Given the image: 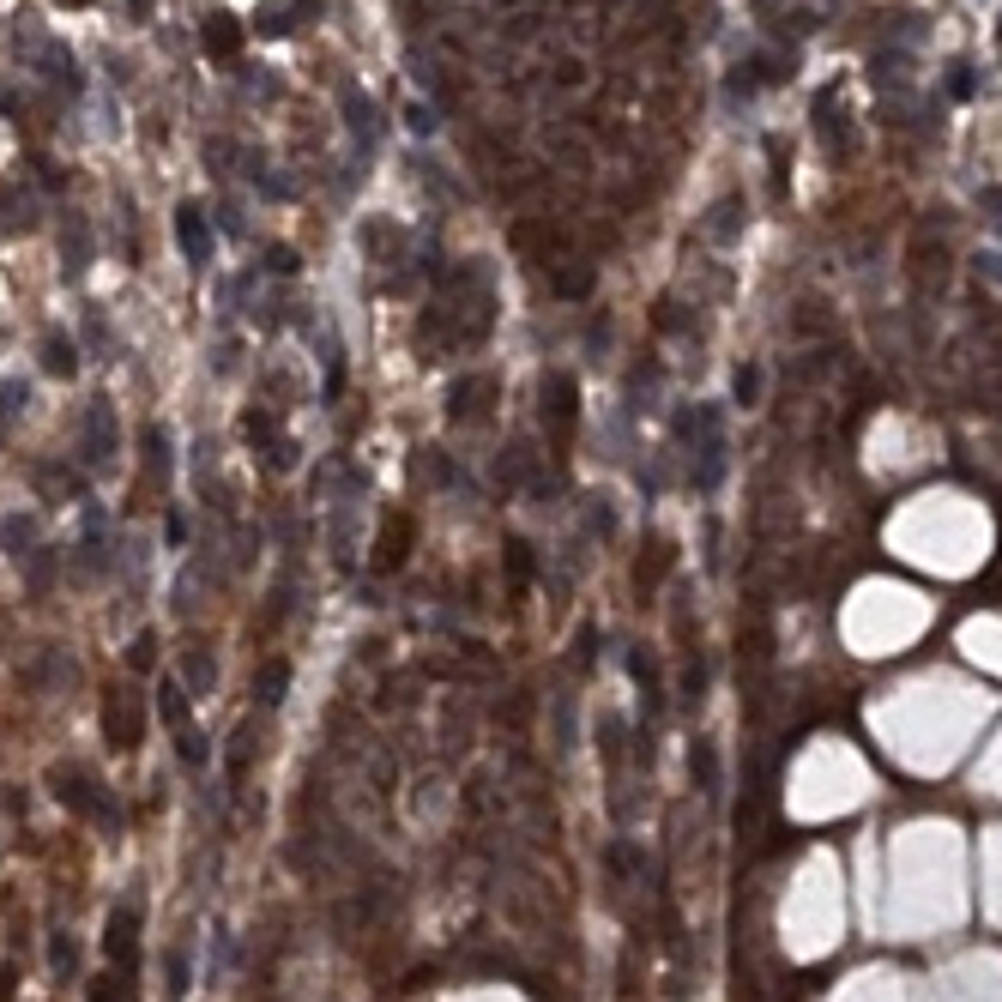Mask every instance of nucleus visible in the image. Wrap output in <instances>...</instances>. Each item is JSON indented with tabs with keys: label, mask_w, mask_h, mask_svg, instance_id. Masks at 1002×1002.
I'll return each mask as SVG.
<instances>
[{
	"label": "nucleus",
	"mask_w": 1002,
	"mask_h": 1002,
	"mask_svg": "<svg viewBox=\"0 0 1002 1002\" xmlns=\"http://www.w3.org/2000/svg\"><path fill=\"white\" fill-rule=\"evenodd\" d=\"M49 791H55V803H61L67 815H79V821H91V827H103V833L121 827V809H115L109 785H103L85 761H55V767H49Z\"/></svg>",
	"instance_id": "f257e3e1"
},
{
	"label": "nucleus",
	"mask_w": 1002,
	"mask_h": 1002,
	"mask_svg": "<svg viewBox=\"0 0 1002 1002\" xmlns=\"http://www.w3.org/2000/svg\"><path fill=\"white\" fill-rule=\"evenodd\" d=\"M157 713H163V725L176 731V755L188 767H206V737L194 731V695L182 689V677H163L157 683Z\"/></svg>",
	"instance_id": "f03ea898"
},
{
	"label": "nucleus",
	"mask_w": 1002,
	"mask_h": 1002,
	"mask_svg": "<svg viewBox=\"0 0 1002 1002\" xmlns=\"http://www.w3.org/2000/svg\"><path fill=\"white\" fill-rule=\"evenodd\" d=\"M103 954H109V966L115 972H139V906L133 900H121V906H109V918H103Z\"/></svg>",
	"instance_id": "7ed1b4c3"
},
{
	"label": "nucleus",
	"mask_w": 1002,
	"mask_h": 1002,
	"mask_svg": "<svg viewBox=\"0 0 1002 1002\" xmlns=\"http://www.w3.org/2000/svg\"><path fill=\"white\" fill-rule=\"evenodd\" d=\"M103 731H109V743L127 755V749H139V737H145V713H139V701L127 695V689H109V701H103Z\"/></svg>",
	"instance_id": "20e7f679"
},
{
	"label": "nucleus",
	"mask_w": 1002,
	"mask_h": 1002,
	"mask_svg": "<svg viewBox=\"0 0 1002 1002\" xmlns=\"http://www.w3.org/2000/svg\"><path fill=\"white\" fill-rule=\"evenodd\" d=\"M109 453H115V435H109V405H103V399H91V417H85V465H91V471H103V465H109Z\"/></svg>",
	"instance_id": "39448f33"
},
{
	"label": "nucleus",
	"mask_w": 1002,
	"mask_h": 1002,
	"mask_svg": "<svg viewBox=\"0 0 1002 1002\" xmlns=\"http://www.w3.org/2000/svg\"><path fill=\"white\" fill-rule=\"evenodd\" d=\"M556 417V429H568L574 423V375H544V423Z\"/></svg>",
	"instance_id": "423d86ee"
},
{
	"label": "nucleus",
	"mask_w": 1002,
	"mask_h": 1002,
	"mask_svg": "<svg viewBox=\"0 0 1002 1002\" xmlns=\"http://www.w3.org/2000/svg\"><path fill=\"white\" fill-rule=\"evenodd\" d=\"M248 761H254V719H242V725L230 731V743H224V779L242 785V779H248Z\"/></svg>",
	"instance_id": "0eeeda50"
},
{
	"label": "nucleus",
	"mask_w": 1002,
	"mask_h": 1002,
	"mask_svg": "<svg viewBox=\"0 0 1002 1002\" xmlns=\"http://www.w3.org/2000/svg\"><path fill=\"white\" fill-rule=\"evenodd\" d=\"M182 689H188L194 701H206V695L218 689V658H212V652H188V658H182Z\"/></svg>",
	"instance_id": "6e6552de"
},
{
	"label": "nucleus",
	"mask_w": 1002,
	"mask_h": 1002,
	"mask_svg": "<svg viewBox=\"0 0 1002 1002\" xmlns=\"http://www.w3.org/2000/svg\"><path fill=\"white\" fill-rule=\"evenodd\" d=\"M176 236H182L188 260H212V230H206L200 206H182V212H176Z\"/></svg>",
	"instance_id": "1a4fd4ad"
},
{
	"label": "nucleus",
	"mask_w": 1002,
	"mask_h": 1002,
	"mask_svg": "<svg viewBox=\"0 0 1002 1002\" xmlns=\"http://www.w3.org/2000/svg\"><path fill=\"white\" fill-rule=\"evenodd\" d=\"M483 393H495V381H483V375L453 381V393H447V417H459V423H465V417H477V411H483V405H477Z\"/></svg>",
	"instance_id": "9d476101"
},
{
	"label": "nucleus",
	"mask_w": 1002,
	"mask_h": 1002,
	"mask_svg": "<svg viewBox=\"0 0 1002 1002\" xmlns=\"http://www.w3.org/2000/svg\"><path fill=\"white\" fill-rule=\"evenodd\" d=\"M284 689H290V664H284V658H266L260 671H254V701H260V707H278Z\"/></svg>",
	"instance_id": "9b49d317"
},
{
	"label": "nucleus",
	"mask_w": 1002,
	"mask_h": 1002,
	"mask_svg": "<svg viewBox=\"0 0 1002 1002\" xmlns=\"http://www.w3.org/2000/svg\"><path fill=\"white\" fill-rule=\"evenodd\" d=\"M206 49H212V55H236V49H242V25H236L230 13H212V19H206Z\"/></svg>",
	"instance_id": "f8f14e48"
},
{
	"label": "nucleus",
	"mask_w": 1002,
	"mask_h": 1002,
	"mask_svg": "<svg viewBox=\"0 0 1002 1002\" xmlns=\"http://www.w3.org/2000/svg\"><path fill=\"white\" fill-rule=\"evenodd\" d=\"M689 773H695V785H701L707 797H719V755H713V743H695V749H689Z\"/></svg>",
	"instance_id": "ddd939ff"
},
{
	"label": "nucleus",
	"mask_w": 1002,
	"mask_h": 1002,
	"mask_svg": "<svg viewBox=\"0 0 1002 1002\" xmlns=\"http://www.w3.org/2000/svg\"><path fill=\"white\" fill-rule=\"evenodd\" d=\"M43 363H49V375H73L79 369V345L61 339V332H49V339H43Z\"/></svg>",
	"instance_id": "4468645a"
},
{
	"label": "nucleus",
	"mask_w": 1002,
	"mask_h": 1002,
	"mask_svg": "<svg viewBox=\"0 0 1002 1002\" xmlns=\"http://www.w3.org/2000/svg\"><path fill=\"white\" fill-rule=\"evenodd\" d=\"M49 972H55V978H73V972H79V942H73L67 930L49 936Z\"/></svg>",
	"instance_id": "2eb2a0df"
},
{
	"label": "nucleus",
	"mask_w": 1002,
	"mask_h": 1002,
	"mask_svg": "<svg viewBox=\"0 0 1002 1002\" xmlns=\"http://www.w3.org/2000/svg\"><path fill=\"white\" fill-rule=\"evenodd\" d=\"M91 1002H133V978L115 972V966L97 972V978H91Z\"/></svg>",
	"instance_id": "dca6fc26"
},
{
	"label": "nucleus",
	"mask_w": 1002,
	"mask_h": 1002,
	"mask_svg": "<svg viewBox=\"0 0 1002 1002\" xmlns=\"http://www.w3.org/2000/svg\"><path fill=\"white\" fill-rule=\"evenodd\" d=\"M127 664H133V671H151V664H157V634H151V628H139V634H133Z\"/></svg>",
	"instance_id": "f3484780"
},
{
	"label": "nucleus",
	"mask_w": 1002,
	"mask_h": 1002,
	"mask_svg": "<svg viewBox=\"0 0 1002 1002\" xmlns=\"http://www.w3.org/2000/svg\"><path fill=\"white\" fill-rule=\"evenodd\" d=\"M737 405L749 411V405H761V369L749 363V369H737Z\"/></svg>",
	"instance_id": "a211bd4d"
},
{
	"label": "nucleus",
	"mask_w": 1002,
	"mask_h": 1002,
	"mask_svg": "<svg viewBox=\"0 0 1002 1002\" xmlns=\"http://www.w3.org/2000/svg\"><path fill=\"white\" fill-rule=\"evenodd\" d=\"M260 31H266V37H284V31H290V13H284V7H266V13H260Z\"/></svg>",
	"instance_id": "6ab92c4d"
},
{
	"label": "nucleus",
	"mask_w": 1002,
	"mask_h": 1002,
	"mask_svg": "<svg viewBox=\"0 0 1002 1002\" xmlns=\"http://www.w3.org/2000/svg\"><path fill=\"white\" fill-rule=\"evenodd\" d=\"M170 990H176V996L188 990V954H170Z\"/></svg>",
	"instance_id": "aec40b11"
},
{
	"label": "nucleus",
	"mask_w": 1002,
	"mask_h": 1002,
	"mask_svg": "<svg viewBox=\"0 0 1002 1002\" xmlns=\"http://www.w3.org/2000/svg\"><path fill=\"white\" fill-rule=\"evenodd\" d=\"M978 272H990V278L1002 284V254H978Z\"/></svg>",
	"instance_id": "412c9836"
},
{
	"label": "nucleus",
	"mask_w": 1002,
	"mask_h": 1002,
	"mask_svg": "<svg viewBox=\"0 0 1002 1002\" xmlns=\"http://www.w3.org/2000/svg\"><path fill=\"white\" fill-rule=\"evenodd\" d=\"M302 7H314V0H302Z\"/></svg>",
	"instance_id": "4be33fe9"
}]
</instances>
